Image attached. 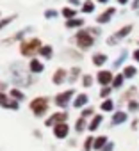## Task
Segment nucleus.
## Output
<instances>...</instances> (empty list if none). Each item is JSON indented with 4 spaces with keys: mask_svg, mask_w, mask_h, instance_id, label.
<instances>
[{
    "mask_svg": "<svg viewBox=\"0 0 139 151\" xmlns=\"http://www.w3.org/2000/svg\"><path fill=\"white\" fill-rule=\"evenodd\" d=\"M0 89H6V84H2V82H0Z\"/></svg>",
    "mask_w": 139,
    "mask_h": 151,
    "instance_id": "45",
    "label": "nucleus"
},
{
    "mask_svg": "<svg viewBox=\"0 0 139 151\" xmlns=\"http://www.w3.org/2000/svg\"><path fill=\"white\" fill-rule=\"evenodd\" d=\"M46 109H48V100H46V98H36V100L30 101V110H32L38 117L43 116V114L46 112Z\"/></svg>",
    "mask_w": 139,
    "mask_h": 151,
    "instance_id": "3",
    "label": "nucleus"
},
{
    "mask_svg": "<svg viewBox=\"0 0 139 151\" xmlns=\"http://www.w3.org/2000/svg\"><path fill=\"white\" fill-rule=\"evenodd\" d=\"M112 91H114V89H112L111 86H109V87H102V89H100V98H105V100H107Z\"/></svg>",
    "mask_w": 139,
    "mask_h": 151,
    "instance_id": "29",
    "label": "nucleus"
},
{
    "mask_svg": "<svg viewBox=\"0 0 139 151\" xmlns=\"http://www.w3.org/2000/svg\"><path fill=\"white\" fill-rule=\"evenodd\" d=\"M123 84H125V77H123V73H118V75H114V80H112V89H121L123 87Z\"/></svg>",
    "mask_w": 139,
    "mask_h": 151,
    "instance_id": "20",
    "label": "nucleus"
},
{
    "mask_svg": "<svg viewBox=\"0 0 139 151\" xmlns=\"http://www.w3.org/2000/svg\"><path fill=\"white\" fill-rule=\"evenodd\" d=\"M127 112H132V114H137L139 112V100L137 98L135 100H130L127 103Z\"/></svg>",
    "mask_w": 139,
    "mask_h": 151,
    "instance_id": "22",
    "label": "nucleus"
},
{
    "mask_svg": "<svg viewBox=\"0 0 139 151\" xmlns=\"http://www.w3.org/2000/svg\"><path fill=\"white\" fill-rule=\"evenodd\" d=\"M127 121H128V114L125 110H114L112 117H111V126H118V124H123Z\"/></svg>",
    "mask_w": 139,
    "mask_h": 151,
    "instance_id": "6",
    "label": "nucleus"
},
{
    "mask_svg": "<svg viewBox=\"0 0 139 151\" xmlns=\"http://www.w3.org/2000/svg\"><path fill=\"white\" fill-rule=\"evenodd\" d=\"M41 48V41L38 39V37H34V39H25V41H22V45H20V52H22V55H25V57H30L36 50H39Z\"/></svg>",
    "mask_w": 139,
    "mask_h": 151,
    "instance_id": "2",
    "label": "nucleus"
},
{
    "mask_svg": "<svg viewBox=\"0 0 139 151\" xmlns=\"http://www.w3.org/2000/svg\"><path fill=\"white\" fill-rule=\"evenodd\" d=\"M73 96H75V91H73V89H68V91H64V93H61V94H57V96H55V103H57L59 107H62V109H64V107L70 103V100H72Z\"/></svg>",
    "mask_w": 139,
    "mask_h": 151,
    "instance_id": "5",
    "label": "nucleus"
},
{
    "mask_svg": "<svg viewBox=\"0 0 139 151\" xmlns=\"http://www.w3.org/2000/svg\"><path fill=\"white\" fill-rule=\"evenodd\" d=\"M70 4H72V6H79L80 0H70Z\"/></svg>",
    "mask_w": 139,
    "mask_h": 151,
    "instance_id": "43",
    "label": "nucleus"
},
{
    "mask_svg": "<svg viewBox=\"0 0 139 151\" xmlns=\"http://www.w3.org/2000/svg\"><path fill=\"white\" fill-rule=\"evenodd\" d=\"M107 142H109L107 135H98V137H95V144H93V149H95V151H102V149L107 146Z\"/></svg>",
    "mask_w": 139,
    "mask_h": 151,
    "instance_id": "12",
    "label": "nucleus"
},
{
    "mask_svg": "<svg viewBox=\"0 0 139 151\" xmlns=\"http://www.w3.org/2000/svg\"><path fill=\"white\" fill-rule=\"evenodd\" d=\"M93 116H95V109H93V107H86V109L82 110V116H80V117L88 119V117H93Z\"/></svg>",
    "mask_w": 139,
    "mask_h": 151,
    "instance_id": "30",
    "label": "nucleus"
},
{
    "mask_svg": "<svg viewBox=\"0 0 139 151\" xmlns=\"http://www.w3.org/2000/svg\"><path fill=\"white\" fill-rule=\"evenodd\" d=\"M130 7H132V11H139V0H132Z\"/></svg>",
    "mask_w": 139,
    "mask_h": 151,
    "instance_id": "38",
    "label": "nucleus"
},
{
    "mask_svg": "<svg viewBox=\"0 0 139 151\" xmlns=\"http://www.w3.org/2000/svg\"><path fill=\"white\" fill-rule=\"evenodd\" d=\"M93 11H95V2H91V0H86V2L82 4V13L89 14V13H93Z\"/></svg>",
    "mask_w": 139,
    "mask_h": 151,
    "instance_id": "26",
    "label": "nucleus"
},
{
    "mask_svg": "<svg viewBox=\"0 0 139 151\" xmlns=\"http://www.w3.org/2000/svg\"><path fill=\"white\" fill-rule=\"evenodd\" d=\"M52 46H43V48H39V53L43 55V57H46V59H50L52 57Z\"/></svg>",
    "mask_w": 139,
    "mask_h": 151,
    "instance_id": "28",
    "label": "nucleus"
},
{
    "mask_svg": "<svg viewBox=\"0 0 139 151\" xmlns=\"http://www.w3.org/2000/svg\"><path fill=\"white\" fill-rule=\"evenodd\" d=\"M132 59H134V62L139 64V48H135V50L132 52Z\"/></svg>",
    "mask_w": 139,
    "mask_h": 151,
    "instance_id": "37",
    "label": "nucleus"
},
{
    "mask_svg": "<svg viewBox=\"0 0 139 151\" xmlns=\"http://www.w3.org/2000/svg\"><path fill=\"white\" fill-rule=\"evenodd\" d=\"M96 80H98V84H100L102 87H109V86H112L114 73H112L111 69H100V71L96 73Z\"/></svg>",
    "mask_w": 139,
    "mask_h": 151,
    "instance_id": "4",
    "label": "nucleus"
},
{
    "mask_svg": "<svg viewBox=\"0 0 139 151\" xmlns=\"http://www.w3.org/2000/svg\"><path fill=\"white\" fill-rule=\"evenodd\" d=\"M112 149H114V142H112V140H109V142H107V146H105L102 151H112Z\"/></svg>",
    "mask_w": 139,
    "mask_h": 151,
    "instance_id": "39",
    "label": "nucleus"
},
{
    "mask_svg": "<svg viewBox=\"0 0 139 151\" xmlns=\"http://www.w3.org/2000/svg\"><path fill=\"white\" fill-rule=\"evenodd\" d=\"M68 119V114L66 112H57V114H54L50 119H46V126H55V124H61V123H64Z\"/></svg>",
    "mask_w": 139,
    "mask_h": 151,
    "instance_id": "8",
    "label": "nucleus"
},
{
    "mask_svg": "<svg viewBox=\"0 0 139 151\" xmlns=\"http://www.w3.org/2000/svg\"><path fill=\"white\" fill-rule=\"evenodd\" d=\"M132 30H134V25H125V27H121L116 34H112L118 41H121V39H125V37H128L130 34H132Z\"/></svg>",
    "mask_w": 139,
    "mask_h": 151,
    "instance_id": "10",
    "label": "nucleus"
},
{
    "mask_svg": "<svg viewBox=\"0 0 139 151\" xmlns=\"http://www.w3.org/2000/svg\"><path fill=\"white\" fill-rule=\"evenodd\" d=\"M130 57V53H128V50H121V53H119V57L112 62V69H118V68H121L123 64H125V60Z\"/></svg>",
    "mask_w": 139,
    "mask_h": 151,
    "instance_id": "14",
    "label": "nucleus"
},
{
    "mask_svg": "<svg viewBox=\"0 0 139 151\" xmlns=\"http://www.w3.org/2000/svg\"><path fill=\"white\" fill-rule=\"evenodd\" d=\"M130 128H132V130H137V128H139V119H137V117H135V119H132Z\"/></svg>",
    "mask_w": 139,
    "mask_h": 151,
    "instance_id": "40",
    "label": "nucleus"
},
{
    "mask_svg": "<svg viewBox=\"0 0 139 151\" xmlns=\"http://www.w3.org/2000/svg\"><path fill=\"white\" fill-rule=\"evenodd\" d=\"M88 126H89V124L86 123V119H84V117H79V121H77V124H75V130H77L79 133H82Z\"/></svg>",
    "mask_w": 139,
    "mask_h": 151,
    "instance_id": "27",
    "label": "nucleus"
},
{
    "mask_svg": "<svg viewBox=\"0 0 139 151\" xmlns=\"http://www.w3.org/2000/svg\"><path fill=\"white\" fill-rule=\"evenodd\" d=\"M30 71H32V73H41V71H43V64H41L38 59H32V60H30Z\"/></svg>",
    "mask_w": 139,
    "mask_h": 151,
    "instance_id": "25",
    "label": "nucleus"
},
{
    "mask_svg": "<svg viewBox=\"0 0 139 151\" xmlns=\"http://www.w3.org/2000/svg\"><path fill=\"white\" fill-rule=\"evenodd\" d=\"M123 77H125V80H132V78H135V75H137V68L135 66H132V64H128V66H123Z\"/></svg>",
    "mask_w": 139,
    "mask_h": 151,
    "instance_id": "11",
    "label": "nucleus"
},
{
    "mask_svg": "<svg viewBox=\"0 0 139 151\" xmlns=\"http://www.w3.org/2000/svg\"><path fill=\"white\" fill-rule=\"evenodd\" d=\"M91 60H93V64H95V66H98V68H100V66H104V64L109 60V57H107L105 53L98 52V53H95V55H93V59H91Z\"/></svg>",
    "mask_w": 139,
    "mask_h": 151,
    "instance_id": "18",
    "label": "nucleus"
},
{
    "mask_svg": "<svg viewBox=\"0 0 139 151\" xmlns=\"http://www.w3.org/2000/svg\"><path fill=\"white\" fill-rule=\"evenodd\" d=\"M114 14H116V9H114V7H109V9H105L102 14H98V16H96V23H100V25L109 23V22L114 18Z\"/></svg>",
    "mask_w": 139,
    "mask_h": 151,
    "instance_id": "7",
    "label": "nucleus"
},
{
    "mask_svg": "<svg viewBox=\"0 0 139 151\" xmlns=\"http://www.w3.org/2000/svg\"><path fill=\"white\" fill-rule=\"evenodd\" d=\"M107 45H109V46H114V45H118V39H116L114 36H109V37H107Z\"/></svg>",
    "mask_w": 139,
    "mask_h": 151,
    "instance_id": "35",
    "label": "nucleus"
},
{
    "mask_svg": "<svg viewBox=\"0 0 139 151\" xmlns=\"http://www.w3.org/2000/svg\"><path fill=\"white\" fill-rule=\"evenodd\" d=\"M93 144H95V137H88L86 142H84V151H91L93 149Z\"/></svg>",
    "mask_w": 139,
    "mask_h": 151,
    "instance_id": "32",
    "label": "nucleus"
},
{
    "mask_svg": "<svg viewBox=\"0 0 139 151\" xmlns=\"http://www.w3.org/2000/svg\"><path fill=\"white\" fill-rule=\"evenodd\" d=\"M64 80H66V69L59 68V69L54 73V78H52V82H54L55 86H59V84H62Z\"/></svg>",
    "mask_w": 139,
    "mask_h": 151,
    "instance_id": "17",
    "label": "nucleus"
},
{
    "mask_svg": "<svg viewBox=\"0 0 139 151\" xmlns=\"http://www.w3.org/2000/svg\"><path fill=\"white\" fill-rule=\"evenodd\" d=\"M55 14H57V13H55V11H54V9H48V11H46V13H45V16H46V18H54V16H55Z\"/></svg>",
    "mask_w": 139,
    "mask_h": 151,
    "instance_id": "41",
    "label": "nucleus"
},
{
    "mask_svg": "<svg viewBox=\"0 0 139 151\" xmlns=\"http://www.w3.org/2000/svg\"><path fill=\"white\" fill-rule=\"evenodd\" d=\"M61 14H62L66 20H73V18L77 16V11H75V9H72V7H64V9L61 11Z\"/></svg>",
    "mask_w": 139,
    "mask_h": 151,
    "instance_id": "23",
    "label": "nucleus"
},
{
    "mask_svg": "<svg viewBox=\"0 0 139 151\" xmlns=\"http://www.w3.org/2000/svg\"><path fill=\"white\" fill-rule=\"evenodd\" d=\"M73 41L77 43V46L80 48V50H89V48H93V45H95V37H93V34L89 32V30H79L77 34H75V37H73Z\"/></svg>",
    "mask_w": 139,
    "mask_h": 151,
    "instance_id": "1",
    "label": "nucleus"
},
{
    "mask_svg": "<svg viewBox=\"0 0 139 151\" xmlns=\"http://www.w3.org/2000/svg\"><path fill=\"white\" fill-rule=\"evenodd\" d=\"M68 133H70V126L66 123H61V124L54 126V135L57 139H64V137H68Z\"/></svg>",
    "mask_w": 139,
    "mask_h": 151,
    "instance_id": "9",
    "label": "nucleus"
},
{
    "mask_svg": "<svg viewBox=\"0 0 139 151\" xmlns=\"http://www.w3.org/2000/svg\"><path fill=\"white\" fill-rule=\"evenodd\" d=\"M82 86H84L86 89L93 86V77H91V75H84V77H82Z\"/></svg>",
    "mask_w": 139,
    "mask_h": 151,
    "instance_id": "31",
    "label": "nucleus"
},
{
    "mask_svg": "<svg viewBox=\"0 0 139 151\" xmlns=\"http://www.w3.org/2000/svg\"><path fill=\"white\" fill-rule=\"evenodd\" d=\"M116 2L119 4V6H127V4H130L132 0H116Z\"/></svg>",
    "mask_w": 139,
    "mask_h": 151,
    "instance_id": "42",
    "label": "nucleus"
},
{
    "mask_svg": "<svg viewBox=\"0 0 139 151\" xmlns=\"http://www.w3.org/2000/svg\"><path fill=\"white\" fill-rule=\"evenodd\" d=\"M84 25V20L82 18H73V20H68L66 22V27L68 29H75V27H82Z\"/></svg>",
    "mask_w": 139,
    "mask_h": 151,
    "instance_id": "24",
    "label": "nucleus"
},
{
    "mask_svg": "<svg viewBox=\"0 0 139 151\" xmlns=\"http://www.w3.org/2000/svg\"><path fill=\"white\" fill-rule=\"evenodd\" d=\"M137 100H139V94H137Z\"/></svg>",
    "mask_w": 139,
    "mask_h": 151,
    "instance_id": "46",
    "label": "nucleus"
},
{
    "mask_svg": "<svg viewBox=\"0 0 139 151\" xmlns=\"http://www.w3.org/2000/svg\"><path fill=\"white\" fill-rule=\"evenodd\" d=\"M13 20H14V16H11V18H6V20H2V22H0V29H4V27H6L7 23H11Z\"/></svg>",
    "mask_w": 139,
    "mask_h": 151,
    "instance_id": "36",
    "label": "nucleus"
},
{
    "mask_svg": "<svg viewBox=\"0 0 139 151\" xmlns=\"http://www.w3.org/2000/svg\"><path fill=\"white\" fill-rule=\"evenodd\" d=\"M11 96H13L14 100H23V98H25V96H23V93H22V91H18V89H13V91H11Z\"/></svg>",
    "mask_w": 139,
    "mask_h": 151,
    "instance_id": "34",
    "label": "nucleus"
},
{
    "mask_svg": "<svg viewBox=\"0 0 139 151\" xmlns=\"http://www.w3.org/2000/svg\"><path fill=\"white\" fill-rule=\"evenodd\" d=\"M100 109H102V112H114V100H111V98L104 100L100 103Z\"/></svg>",
    "mask_w": 139,
    "mask_h": 151,
    "instance_id": "19",
    "label": "nucleus"
},
{
    "mask_svg": "<svg viewBox=\"0 0 139 151\" xmlns=\"http://www.w3.org/2000/svg\"><path fill=\"white\" fill-rule=\"evenodd\" d=\"M135 94H139V91H137V87H134V86H132V87H128V89L123 93V96H121V101H127V103H128L130 100H135V98H137Z\"/></svg>",
    "mask_w": 139,
    "mask_h": 151,
    "instance_id": "13",
    "label": "nucleus"
},
{
    "mask_svg": "<svg viewBox=\"0 0 139 151\" xmlns=\"http://www.w3.org/2000/svg\"><path fill=\"white\" fill-rule=\"evenodd\" d=\"M88 101H89V96H88L86 93H80V94L73 100V107H75V109H82L84 105H88Z\"/></svg>",
    "mask_w": 139,
    "mask_h": 151,
    "instance_id": "16",
    "label": "nucleus"
},
{
    "mask_svg": "<svg viewBox=\"0 0 139 151\" xmlns=\"http://www.w3.org/2000/svg\"><path fill=\"white\" fill-rule=\"evenodd\" d=\"M96 2H98V4H107L109 0H96Z\"/></svg>",
    "mask_w": 139,
    "mask_h": 151,
    "instance_id": "44",
    "label": "nucleus"
},
{
    "mask_svg": "<svg viewBox=\"0 0 139 151\" xmlns=\"http://www.w3.org/2000/svg\"><path fill=\"white\" fill-rule=\"evenodd\" d=\"M79 75H80V68H72V75H70V80L75 82L79 78Z\"/></svg>",
    "mask_w": 139,
    "mask_h": 151,
    "instance_id": "33",
    "label": "nucleus"
},
{
    "mask_svg": "<svg viewBox=\"0 0 139 151\" xmlns=\"http://www.w3.org/2000/svg\"><path fill=\"white\" fill-rule=\"evenodd\" d=\"M102 121H104V116H102V114H95L93 119H91V123H89V126H88V130H89V132H96V130L100 128Z\"/></svg>",
    "mask_w": 139,
    "mask_h": 151,
    "instance_id": "15",
    "label": "nucleus"
},
{
    "mask_svg": "<svg viewBox=\"0 0 139 151\" xmlns=\"http://www.w3.org/2000/svg\"><path fill=\"white\" fill-rule=\"evenodd\" d=\"M0 105L9 107V109H18V101H9L7 96H6L4 93H0Z\"/></svg>",
    "mask_w": 139,
    "mask_h": 151,
    "instance_id": "21",
    "label": "nucleus"
}]
</instances>
